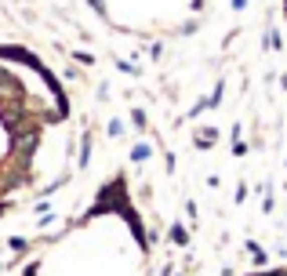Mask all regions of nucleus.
Returning <instances> with one entry per match:
<instances>
[{"mask_svg": "<svg viewBox=\"0 0 287 276\" xmlns=\"http://www.w3.org/2000/svg\"><path fill=\"white\" fill-rule=\"evenodd\" d=\"M8 247H11V251H19V254H22V251H26V240H22V236H11V243H8Z\"/></svg>", "mask_w": 287, "mask_h": 276, "instance_id": "obj_2", "label": "nucleus"}, {"mask_svg": "<svg viewBox=\"0 0 287 276\" xmlns=\"http://www.w3.org/2000/svg\"><path fill=\"white\" fill-rule=\"evenodd\" d=\"M87 160H91V134H84V138H80V160H77V164L84 167Z\"/></svg>", "mask_w": 287, "mask_h": 276, "instance_id": "obj_1", "label": "nucleus"}, {"mask_svg": "<svg viewBox=\"0 0 287 276\" xmlns=\"http://www.w3.org/2000/svg\"><path fill=\"white\" fill-rule=\"evenodd\" d=\"M131 157H134V160H146V157H149V146H134Z\"/></svg>", "mask_w": 287, "mask_h": 276, "instance_id": "obj_4", "label": "nucleus"}, {"mask_svg": "<svg viewBox=\"0 0 287 276\" xmlns=\"http://www.w3.org/2000/svg\"><path fill=\"white\" fill-rule=\"evenodd\" d=\"M124 131V120H109V134H120Z\"/></svg>", "mask_w": 287, "mask_h": 276, "instance_id": "obj_5", "label": "nucleus"}, {"mask_svg": "<svg viewBox=\"0 0 287 276\" xmlns=\"http://www.w3.org/2000/svg\"><path fill=\"white\" fill-rule=\"evenodd\" d=\"M77 62H80V66H95V55H87V51H77Z\"/></svg>", "mask_w": 287, "mask_h": 276, "instance_id": "obj_3", "label": "nucleus"}, {"mask_svg": "<svg viewBox=\"0 0 287 276\" xmlns=\"http://www.w3.org/2000/svg\"><path fill=\"white\" fill-rule=\"evenodd\" d=\"M87 4H91V8H95L98 15H105V4H102V0H87Z\"/></svg>", "mask_w": 287, "mask_h": 276, "instance_id": "obj_6", "label": "nucleus"}]
</instances>
